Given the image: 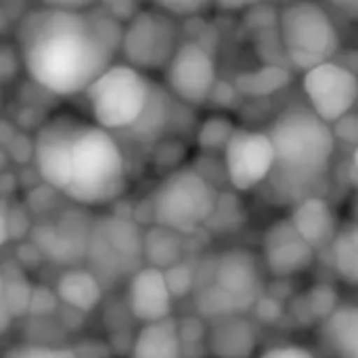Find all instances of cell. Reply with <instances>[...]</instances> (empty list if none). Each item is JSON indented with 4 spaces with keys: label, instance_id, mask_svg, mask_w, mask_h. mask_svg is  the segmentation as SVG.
<instances>
[{
    "label": "cell",
    "instance_id": "24",
    "mask_svg": "<svg viewBox=\"0 0 358 358\" xmlns=\"http://www.w3.org/2000/svg\"><path fill=\"white\" fill-rule=\"evenodd\" d=\"M2 358H80L76 350L65 346H48V344H15L6 348Z\"/></svg>",
    "mask_w": 358,
    "mask_h": 358
},
{
    "label": "cell",
    "instance_id": "23",
    "mask_svg": "<svg viewBox=\"0 0 358 358\" xmlns=\"http://www.w3.org/2000/svg\"><path fill=\"white\" fill-rule=\"evenodd\" d=\"M235 122L227 113H214L201 122L197 128V147L203 155H214V153H224L229 141L233 138Z\"/></svg>",
    "mask_w": 358,
    "mask_h": 358
},
{
    "label": "cell",
    "instance_id": "32",
    "mask_svg": "<svg viewBox=\"0 0 358 358\" xmlns=\"http://www.w3.org/2000/svg\"><path fill=\"white\" fill-rule=\"evenodd\" d=\"M10 239V220L4 208H0V248L6 245Z\"/></svg>",
    "mask_w": 358,
    "mask_h": 358
},
{
    "label": "cell",
    "instance_id": "12",
    "mask_svg": "<svg viewBox=\"0 0 358 358\" xmlns=\"http://www.w3.org/2000/svg\"><path fill=\"white\" fill-rule=\"evenodd\" d=\"M222 164L227 182L237 193H248L268 182L275 168V149L268 132L237 128L222 153Z\"/></svg>",
    "mask_w": 358,
    "mask_h": 358
},
{
    "label": "cell",
    "instance_id": "4",
    "mask_svg": "<svg viewBox=\"0 0 358 358\" xmlns=\"http://www.w3.org/2000/svg\"><path fill=\"white\" fill-rule=\"evenodd\" d=\"M260 258L248 248H229L208 262V277L197 273L195 308L208 323L248 315L264 296Z\"/></svg>",
    "mask_w": 358,
    "mask_h": 358
},
{
    "label": "cell",
    "instance_id": "11",
    "mask_svg": "<svg viewBox=\"0 0 358 358\" xmlns=\"http://www.w3.org/2000/svg\"><path fill=\"white\" fill-rule=\"evenodd\" d=\"M302 92L308 109L334 126L357 107L358 73L340 61L323 63L302 76Z\"/></svg>",
    "mask_w": 358,
    "mask_h": 358
},
{
    "label": "cell",
    "instance_id": "17",
    "mask_svg": "<svg viewBox=\"0 0 358 358\" xmlns=\"http://www.w3.org/2000/svg\"><path fill=\"white\" fill-rule=\"evenodd\" d=\"M321 342L334 358H358V304H340L321 323Z\"/></svg>",
    "mask_w": 358,
    "mask_h": 358
},
{
    "label": "cell",
    "instance_id": "3",
    "mask_svg": "<svg viewBox=\"0 0 358 358\" xmlns=\"http://www.w3.org/2000/svg\"><path fill=\"white\" fill-rule=\"evenodd\" d=\"M128 189L126 157L115 136L86 122L73 149L65 197L84 208L117 201Z\"/></svg>",
    "mask_w": 358,
    "mask_h": 358
},
{
    "label": "cell",
    "instance_id": "21",
    "mask_svg": "<svg viewBox=\"0 0 358 358\" xmlns=\"http://www.w3.org/2000/svg\"><path fill=\"white\" fill-rule=\"evenodd\" d=\"M143 258L147 260V266L159 271L172 268L182 262V237L153 224L143 237Z\"/></svg>",
    "mask_w": 358,
    "mask_h": 358
},
{
    "label": "cell",
    "instance_id": "27",
    "mask_svg": "<svg viewBox=\"0 0 358 358\" xmlns=\"http://www.w3.org/2000/svg\"><path fill=\"white\" fill-rule=\"evenodd\" d=\"M21 65V57H19V50L15 44H0V86L2 84H8L17 71H19Z\"/></svg>",
    "mask_w": 358,
    "mask_h": 358
},
{
    "label": "cell",
    "instance_id": "13",
    "mask_svg": "<svg viewBox=\"0 0 358 358\" xmlns=\"http://www.w3.org/2000/svg\"><path fill=\"white\" fill-rule=\"evenodd\" d=\"M315 250L298 235L289 218L273 222L262 237L264 268L277 279H289L308 271L315 262Z\"/></svg>",
    "mask_w": 358,
    "mask_h": 358
},
{
    "label": "cell",
    "instance_id": "5",
    "mask_svg": "<svg viewBox=\"0 0 358 358\" xmlns=\"http://www.w3.org/2000/svg\"><path fill=\"white\" fill-rule=\"evenodd\" d=\"M218 199V189L189 166L176 168L164 176L149 199V208L155 227L187 237L208 227Z\"/></svg>",
    "mask_w": 358,
    "mask_h": 358
},
{
    "label": "cell",
    "instance_id": "31",
    "mask_svg": "<svg viewBox=\"0 0 358 358\" xmlns=\"http://www.w3.org/2000/svg\"><path fill=\"white\" fill-rule=\"evenodd\" d=\"M329 8L338 10L346 21L358 23V0H342V2H331Z\"/></svg>",
    "mask_w": 358,
    "mask_h": 358
},
{
    "label": "cell",
    "instance_id": "30",
    "mask_svg": "<svg viewBox=\"0 0 358 358\" xmlns=\"http://www.w3.org/2000/svg\"><path fill=\"white\" fill-rule=\"evenodd\" d=\"M13 321H15V315L6 296V277L0 273V336H4L10 329Z\"/></svg>",
    "mask_w": 358,
    "mask_h": 358
},
{
    "label": "cell",
    "instance_id": "19",
    "mask_svg": "<svg viewBox=\"0 0 358 358\" xmlns=\"http://www.w3.org/2000/svg\"><path fill=\"white\" fill-rule=\"evenodd\" d=\"M55 294L59 302L78 313H92L103 298V287L99 277L86 268H69L65 271L55 285Z\"/></svg>",
    "mask_w": 358,
    "mask_h": 358
},
{
    "label": "cell",
    "instance_id": "15",
    "mask_svg": "<svg viewBox=\"0 0 358 358\" xmlns=\"http://www.w3.org/2000/svg\"><path fill=\"white\" fill-rule=\"evenodd\" d=\"M208 355L214 358H252L258 348V327L248 315L208 323Z\"/></svg>",
    "mask_w": 358,
    "mask_h": 358
},
{
    "label": "cell",
    "instance_id": "9",
    "mask_svg": "<svg viewBox=\"0 0 358 358\" xmlns=\"http://www.w3.org/2000/svg\"><path fill=\"white\" fill-rule=\"evenodd\" d=\"M86 122L76 113L61 111L50 115L34 136L31 155L36 172L57 193H65L67 189L76 141Z\"/></svg>",
    "mask_w": 358,
    "mask_h": 358
},
{
    "label": "cell",
    "instance_id": "29",
    "mask_svg": "<svg viewBox=\"0 0 358 358\" xmlns=\"http://www.w3.org/2000/svg\"><path fill=\"white\" fill-rule=\"evenodd\" d=\"M260 358H319L315 352H310L304 346L298 344H281V346H273L268 350H264Z\"/></svg>",
    "mask_w": 358,
    "mask_h": 358
},
{
    "label": "cell",
    "instance_id": "20",
    "mask_svg": "<svg viewBox=\"0 0 358 358\" xmlns=\"http://www.w3.org/2000/svg\"><path fill=\"white\" fill-rule=\"evenodd\" d=\"M292 82V71L283 63H264L262 67L243 71L235 78V88L243 96L262 99L283 90Z\"/></svg>",
    "mask_w": 358,
    "mask_h": 358
},
{
    "label": "cell",
    "instance_id": "8",
    "mask_svg": "<svg viewBox=\"0 0 358 358\" xmlns=\"http://www.w3.org/2000/svg\"><path fill=\"white\" fill-rule=\"evenodd\" d=\"M180 46L178 23L162 8L147 6L124 25L120 50L126 59V65L138 71H157L166 69L176 48Z\"/></svg>",
    "mask_w": 358,
    "mask_h": 358
},
{
    "label": "cell",
    "instance_id": "2",
    "mask_svg": "<svg viewBox=\"0 0 358 358\" xmlns=\"http://www.w3.org/2000/svg\"><path fill=\"white\" fill-rule=\"evenodd\" d=\"M275 149V168L268 178L273 191L294 206L315 197L331 166L336 138L331 126L319 120L308 105H289L266 130Z\"/></svg>",
    "mask_w": 358,
    "mask_h": 358
},
{
    "label": "cell",
    "instance_id": "16",
    "mask_svg": "<svg viewBox=\"0 0 358 358\" xmlns=\"http://www.w3.org/2000/svg\"><path fill=\"white\" fill-rule=\"evenodd\" d=\"M289 222L294 224V229L298 231V235L315 252H319L323 248H329L334 243L338 231H340L331 206L321 195L306 197V199L298 201L292 208Z\"/></svg>",
    "mask_w": 358,
    "mask_h": 358
},
{
    "label": "cell",
    "instance_id": "33",
    "mask_svg": "<svg viewBox=\"0 0 358 358\" xmlns=\"http://www.w3.org/2000/svg\"><path fill=\"white\" fill-rule=\"evenodd\" d=\"M352 166H355V170L358 172V147L355 149V153H352Z\"/></svg>",
    "mask_w": 358,
    "mask_h": 358
},
{
    "label": "cell",
    "instance_id": "10",
    "mask_svg": "<svg viewBox=\"0 0 358 358\" xmlns=\"http://www.w3.org/2000/svg\"><path fill=\"white\" fill-rule=\"evenodd\" d=\"M166 88L182 105L199 107L212 99L218 84V69L208 46L195 40H182L164 69Z\"/></svg>",
    "mask_w": 358,
    "mask_h": 358
},
{
    "label": "cell",
    "instance_id": "14",
    "mask_svg": "<svg viewBox=\"0 0 358 358\" xmlns=\"http://www.w3.org/2000/svg\"><path fill=\"white\" fill-rule=\"evenodd\" d=\"M126 304L130 315L141 325H151L170 319L174 310V296L168 287L164 271L153 266L138 268L128 281Z\"/></svg>",
    "mask_w": 358,
    "mask_h": 358
},
{
    "label": "cell",
    "instance_id": "18",
    "mask_svg": "<svg viewBox=\"0 0 358 358\" xmlns=\"http://www.w3.org/2000/svg\"><path fill=\"white\" fill-rule=\"evenodd\" d=\"M130 358H187L180 342L178 319L143 325L134 336Z\"/></svg>",
    "mask_w": 358,
    "mask_h": 358
},
{
    "label": "cell",
    "instance_id": "25",
    "mask_svg": "<svg viewBox=\"0 0 358 358\" xmlns=\"http://www.w3.org/2000/svg\"><path fill=\"white\" fill-rule=\"evenodd\" d=\"M166 275V281H168V287L176 298H182V296H189L191 292H195V281H197V268L191 266L189 262H178L174 264L172 268L164 271Z\"/></svg>",
    "mask_w": 358,
    "mask_h": 358
},
{
    "label": "cell",
    "instance_id": "28",
    "mask_svg": "<svg viewBox=\"0 0 358 358\" xmlns=\"http://www.w3.org/2000/svg\"><path fill=\"white\" fill-rule=\"evenodd\" d=\"M331 132H334V138L336 141H342L346 145H352L355 149L358 147V115L352 111L348 113L346 117H342L340 122H336L331 126Z\"/></svg>",
    "mask_w": 358,
    "mask_h": 358
},
{
    "label": "cell",
    "instance_id": "22",
    "mask_svg": "<svg viewBox=\"0 0 358 358\" xmlns=\"http://www.w3.org/2000/svg\"><path fill=\"white\" fill-rule=\"evenodd\" d=\"M329 252L336 275L348 285H358V222L338 231Z\"/></svg>",
    "mask_w": 358,
    "mask_h": 358
},
{
    "label": "cell",
    "instance_id": "7",
    "mask_svg": "<svg viewBox=\"0 0 358 358\" xmlns=\"http://www.w3.org/2000/svg\"><path fill=\"white\" fill-rule=\"evenodd\" d=\"M151 94L149 78L126 63H113L84 92L90 122L111 134L132 130L141 122Z\"/></svg>",
    "mask_w": 358,
    "mask_h": 358
},
{
    "label": "cell",
    "instance_id": "1",
    "mask_svg": "<svg viewBox=\"0 0 358 358\" xmlns=\"http://www.w3.org/2000/svg\"><path fill=\"white\" fill-rule=\"evenodd\" d=\"M124 25L105 8L88 4H42L27 10L15 46L27 76L57 96L84 94L113 65Z\"/></svg>",
    "mask_w": 358,
    "mask_h": 358
},
{
    "label": "cell",
    "instance_id": "6",
    "mask_svg": "<svg viewBox=\"0 0 358 358\" xmlns=\"http://www.w3.org/2000/svg\"><path fill=\"white\" fill-rule=\"evenodd\" d=\"M279 38L289 67L302 73L336 61L340 55V29L327 6L317 2H292L279 8Z\"/></svg>",
    "mask_w": 358,
    "mask_h": 358
},
{
    "label": "cell",
    "instance_id": "26",
    "mask_svg": "<svg viewBox=\"0 0 358 358\" xmlns=\"http://www.w3.org/2000/svg\"><path fill=\"white\" fill-rule=\"evenodd\" d=\"M157 8H162L166 15H170L172 19H195V17H199L203 10H208L210 8V4L208 2H195V0H191V2H159V4H155Z\"/></svg>",
    "mask_w": 358,
    "mask_h": 358
}]
</instances>
